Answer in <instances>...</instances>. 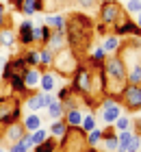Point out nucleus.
<instances>
[{"label":"nucleus","mask_w":141,"mask_h":152,"mask_svg":"<svg viewBox=\"0 0 141 152\" xmlns=\"http://www.w3.org/2000/svg\"><path fill=\"white\" fill-rule=\"evenodd\" d=\"M85 152H100V150H96V148H87Z\"/></svg>","instance_id":"obj_48"},{"label":"nucleus","mask_w":141,"mask_h":152,"mask_svg":"<svg viewBox=\"0 0 141 152\" xmlns=\"http://www.w3.org/2000/svg\"><path fill=\"white\" fill-rule=\"evenodd\" d=\"M11 22H13V18L7 13L4 4L0 2V28H7V26H11Z\"/></svg>","instance_id":"obj_34"},{"label":"nucleus","mask_w":141,"mask_h":152,"mask_svg":"<svg viewBox=\"0 0 141 152\" xmlns=\"http://www.w3.org/2000/svg\"><path fill=\"white\" fill-rule=\"evenodd\" d=\"M98 113H100V120L104 124H115V120L124 113V107L113 96H102L100 104H98Z\"/></svg>","instance_id":"obj_6"},{"label":"nucleus","mask_w":141,"mask_h":152,"mask_svg":"<svg viewBox=\"0 0 141 152\" xmlns=\"http://www.w3.org/2000/svg\"><path fill=\"white\" fill-rule=\"evenodd\" d=\"M4 63H7V59H4V57H0V72H2V67H4Z\"/></svg>","instance_id":"obj_46"},{"label":"nucleus","mask_w":141,"mask_h":152,"mask_svg":"<svg viewBox=\"0 0 141 152\" xmlns=\"http://www.w3.org/2000/svg\"><path fill=\"white\" fill-rule=\"evenodd\" d=\"M94 20L89 15H85L80 11H72L65 15V37H67V48H72V50L78 54H83L91 48L94 44Z\"/></svg>","instance_id":"obj_1"},{"label":"nucleus","mask_w":141,"mask_h":152,"mask_svg":"<svg viewBox=\"0 0 141 152\" xmlns=\"http://www.w3.org/2000/svg\"><path fill=\"white\" fill-rule=\"evenodd\" d=\"M2 141L9 146V143H15V141H20L22 139V135L26 133V128H24V124H22V120L20 122H13V124H7V126H2Z\"/></svg>","instance_id":"obj_11"},{"label":"nucleus","mask_w":141,"mask_h":152,"mask_svg":"<svg viewBox=\"0 0 141 152\" xmlns=\"http://www.w3.org/2000/svg\"><path fill=\"white\" fill-rule=\"evenodd\" d=\"M130 128L135 130L137 135H141V115H139V117H135V120L130 122Z\"/></svg>","instance_id":"obj_42"},{"label":"nucleus","mask_w":141,"mask_h":152,"mask_svg":"<svg viewBox=\"0 0 141 152\" xmlns=\"http://www.w3.org/2000/svg\"><path fill=\"white\" fill-rule=\"evenodd\" d=\"M31 148L24 146L22 141H15V143H9V152H28Z\"/></svg>","instance_id":"obj_40"},{"label":"nucleus","mask_w":141,"mask_h":152,"mask_svg":"<svg viewBox=\"0 0 141 152\" xmlns=\"http://www.w3.org/2000/svg\"><path fill=\"white\" fill-rule=\"evenodd\" d=\"M100 141H102V130L96 126L94 130H89V133H87V146L89 148H96V146H100Z\"/></svg>","instance_id":"obj_28"},{"label":"nucleus","mask_w":141,"mask_h":152,"mask_svg":"<svg viewBox=\"0 0 141 152\" xmlns=\"http://www.w3.org/2000/svg\"><path fill=\"white\" fill-rule=\"evenodd\" d=\"M111 33L115 37H119V39H124V37H141V31H139L137 22H135V20H130V18H126L122 24L113 26Z\"/></svg>","instance_id":"obj_10"},{"label":"nucleus","mask_w":141,"mask_h":152,"mask_svg":"<svg viewBox=\"0 0 141 152\" xmlns=\"http://www.w3.org/2000/svg\"><path fill=\"white\" fill-rule=\"evenodd\" d=\"M22 107L26 109V111H31V113H37V111H41V109H46V94L44 91L26 94V98L22 100Z\"/></svg>","instance_id":"obj_13"},{"label":"nucleus","mask_w":141,"mask_h":152,"mask_svg":"<svg viewBox=\"0 0 141 152\" xmlns=\"http://www.w3.org/2000/svg\"><path fill=\"white\" fill-rule=\"evenodd\" d=\"M22 120V98L15 94L0 96V126Z\"/></svg>","instance_id":"obj_4"},{"label":"nucleus","mask_w":141,"mask_h":152,"mask_svg":"<svg viewBox=\"0 0 141 152\" xmlns=\"http://www.w3.org/2000/svg\"><path fill=\"white\" fill-rule=\"evenodd\" d=\"M124 152H141V135L132 133V137H130V141H128V146H126Z\"/></svg>","instance_id":"obj_30"},{"label":"nucleus","mask_w":141,"mask_h":152,"mask_svg":"<svg viewBox=\"0 0 141 152\" xmlns=\"http://www.w3.org/2000/svg\"><path fill=\"white\" fill-rule=\"evenodd\" d=\"M72 94H74V91H72V87H69V85H65V87H61L59 91H56V100H59V102H65V100H67Z\"/></svg>","instance_id":"obj_38"},{"label":"nucleus","mask_w":141,"mask_h":152,"mask_svg":"<svg viewBox=\"0 0 141 152\" xmlns=\"http://www.w3.org/2000/svg\"><path fill=\"white\" fill-rule=\"evenodd\" d=\"M72 2L83 7V9H94V7L98 4V0H72Z\"/></svg>","instance_id":"obj_41"},{"label":"nucleus","mask_w":141,"mask_h":152,"mask_svg":"<svg viewBox=\"0 0 141 152\" xmlns=\"http://www.w3.org/2000/svg\"><path fill=\"white\" fill-rule=\"evenodd\" d=\"M46 46L50 48L52 52H59V50H63V48L67 46L65 31H54V28H52V35H50V39H48V44H46Z\"/></svg>","instance_id":"obj_16"},{"label":"nucleus","mask_w":141,"mask_h":152,"mask_svg":"<svg viewBox=\"0 0 141 152\" xmlns=\"http://www.w3.org/2000/svg\"><path fill=\"white\" fill-rule=\"evenodd\" d=\"M100 143H102V148L107 152H117V135H111L107 139H102Z\"/></svg>","instance_id":"obj_32"},{"label":"nucleus","mask_w":141,"mask_h":152,"mask_svg":"<svg viewBox=\"0 0 141 152\" xmlns=\"http://www.w3.org/2000/svg\"><path fill=\"white\" fill-rule=\"evenodd\" d=\"M126 18H130V15L126 13V9L117 2V0H113V2H100V4H98V22L107 24L109 28L122 24Z\"/></svg>","instance_id":"obj_5"},{"label":"nucleus","mask_w":141,"mask_h":152,"mask_svg":"<svg viewBox=\"0 0 141 152\" xmlns=\"http://www.w3.org/2000/svg\"><path fill=\"white\" fill-rule=\"evenodd\" d=\"M130 122H132V120H130V117L122 113V115H119V117H117V120H115V124H113V126H115V130H117V133H119V130H126V128H130Z\"/></svg>","instance_id":"obj_33"},{"label":"nucleus","mask_w":141,"mask_h":152,"mask_svg":"<svg viewBox=\"0 0 141 152\" xmlns=\"http://www.w3.org/2000/svg\"><path fill=\"white\" fill-rule=\"evenodd\" d=\"M22 124H24V128L28 130V133H33V130H37L41 126V117L28 111V115H22Z\"/></svg>","instance_id":"obj_25"},{"label":"nucleus","mask_w":141,"mask_h":152,"mask_svg":"<svg viewBox=\"0 0 141 152\" xmlns=\"http://www.w3.org/2000/svg\"><path fill=\"white\" fill-rule=\"evenodd\" d=\"M22 2H24V0H9V4H11L13 9H15V11H20V7H22Z\"/></svg>","instance_id":"obj_44"},{"label":"nucleus","mask_w":141,"mask_h":152,"mask_svg":"<svg viewBox=\"0 0 141 152\" xmlns=\"http://www.w3.org/2000/svg\"><path fill=\"white\" fill-rule=\"evenodd\" d=\"M33 143H35V146H37V143H41V141H46L48 139V137H50V130H46V128H37V130H33Z\"/></svg>","instance_id":"obj_31"},{"label":"nucleus","mask_w":141,"mask_h":152,"mask_svg":"<svg viewBox=\"0 0 141 152\" xmlns=\"http://www.w3.org/2000/svg\"><path fill=\"white\" fill-rule=\"evenodd\" d=\"M124 9H126V13H128V15H137V13L141 11V0H128Z\"/></svg>","instance_id":"obj_35"},{"label":"nucleus","mask_w":141,"mask_h":152,"mask_svg":"<svg viewBox=\"0 0 141 152\" xmlns=\"http://www.w3.org/2000/svg\"><path fill=\"white\" fill-rule=\"evenodd\" d=\"M63 120H65L67 126H80V122H83V109H69V111L63 113Z\"/></svg>","instance_id":"obj_22"},{"label":"nucleus","mask_w":141,"mask_h":152,"mask_svg":"<svg viewBox=\"0 0 141 152\" xmlns=\"http://www.w3.org/2000/svg\"><path fill=\"white\" fill-rule=\"evenodd\" d=\"M20 13H24V15L33 18V15H35V4H33V0H24L22 7H20Z\"/></svg>","instance_id":"obj_36"},{"label":"nucleus","mask_w":141,"mask_h":152,"mask_svg":"<svg viewBox=\"0 0 141 152\" xmlns=\"http://www.w3.org/2000/svg\"><path fill=\"white\" fill-rule=\"evenodd\" d=\"M15 44H18V35L11 26L0 28V46L2 48H15Z\"/></svg>","instance_id":"obj_18"},{"label":"nucleus","mask_w":141,"mask_h":152,"mask_svg":"<svg viewBox=\"0 0 141 152\" xmlns=\"http://www.w3.org/2000/svg\"><path fill=\"white\" fill-rule=\"evenodd\" d=\"M117 100L126 111H137L141 107V85H128L126 83V87L117 96Z\"/></svg>","instance_id":"obj_8"},{"label":"nucleus","mask_w":141,"mask_h":152,"mask_svg":"<svg viewBox=\"0 0 141 152\" xmlns=\"http://www.w3.org/2000/svg\"><path fill=\"white\" fill-rule=\"evenodd\" d=\"M119 46H122V39H119V37H115L113 33L104 37V44H102V48H104V52H107V54H115V52L119 50Z\"/></svg>","instance_id":"obj_23"},{"label":"nucleus","mask_w":141,"mask_h":152,"mask_svg":"<svg viewBox=\"0 0 141 152\" xmlns=\"http://www.w3.org/2000/svg\"><path fill=\"white\" fill-rule=\"evenodd\" d=\"M50 35H52V28H50L48 24L35 26V44L46 46V44H48V39H50Z\"/></svg>","instance_id":"obj_21"},{"label":"nucleus","mask_w":141,"mask_h":152,"mask_svg":"<svg viewBox=\"0 0 141 152\" xmlns=\"http://www.w3.org/2000/svg\"><path fill=\"white\" fill-rule=\"evenodd\" d=\"M94 33H96V35H100V37H107V35H111V28L107 24L98 22V24H94Z\"/></svg>","instance_id":"obj_39"},{"label":"nucleus","mask_w":141,"mask_h":152,"mask_svg":"<svg viewBox=\"0 0 141 152\" xmlns=\"http://www.w3.org/2000/svg\"><path fill=\"white\" fill-rule=\"evenodd\" d=\"M33 4H35V13H41L46 9V0H33Z\"/></svg>","instance_id":"obj_43"},{"label":"nucleus","mask_w":141,"mask_h":152,"mask_svg":"<svg viewBox=\"0 0 141 152\" xmlns=\"http://www.w3.org/2000/svg\"><path fill=\"white\" fill-rule=\"evenodd\" d=\"M100 2H113V0H100Z\"/></svg>","instance_id":"obj_50"},{"label":"nucleus","mask_w":141,"mask_h":152,"mask_svg":"<svg viewBox=\"0 0 141 152\" xmlns=\"http://www.w3.org/2000/svg\"><path fill=\"white\" fill-rule=\"evenodd\" d=\"M96 126H98V122H96V113H87V115H83L80 128L85 130V133H89V130H94Z\"/></svg>","instance_id":"obj_29"},{"label":"nucleus","mask_w":141,"mask_h":152,"mask_svg":"<svg viewBox=\"0 0 141 152\" xmlns=\"http://www.w3.org/2000/svg\"><path fill=\"white\" fill-rule=\"evenodd\" d=\"M41 152H59L56 148H46V150H41Z\"/></svg>","instance_id":"obj_47"},{"label":"nucleus","mask_w":141,"mask_h":152,"mask_svg":"<svg viewBox=\"0 0 141 152\" xmlns=\"http://www.w3.org/2000/svg\"><path fill=\"white\" fill-rule=\"evenodd\" d=\"M80 63H83L80 57L72 50V48L65 46L63 50L54 52V61H52V67H50V70H52L56 76H61V78H69V76L78 70Z\"/></svg>","instance_id":"obj_2"},{"label":"nucleus","mask_w":141,"mask_h":152,"mask_svg":"<svg viewBox=\"0 0 141 152\" xmlns=\"http://www.w3.org/2000/svg\"><path fill=\"white\" fill-rule=\"evenodd\" d=\"M26 63H24V59H22V54L20 57H13V59H7V63H4V67H2V80L7 83L11 78V76H22L24 74V70H26Z\"/></svg>","instance_id":"obj_9"},{"label":"nucleus","mask_w":141,"mask_h":152,"mask_svg":"<svg viewBox=\"0 0 141 152\" xmlns=\"http://www.w3.org/2000/svg\"><path fill=\"white\" fill-rule=\"evenodd\" d=\"M0 152H4V148H2V146H0Z\"/></svg>","instance_id":"obj_51"},{"label":"nucleus","mask_w":141,"mask_h":152,"mask_svg":"<svg viewBox=\"0 0 141 152\" xmlns=\"http://www.w3.org/2000/svg\"><path fill=\"white\" fill-rule=\"evenodd\" d=\"M56 78H61V76H56L52 70H46L41 72V78H39V89L44 94H52L56 89Z\"/></svg>","instance_id":"obj_15"},{"label":"nucleus","mask_w":141,"mask_h":152,"mask_svg":"<svg viewBox=\"0 0 141 152\" xmlns=\"http://www.w3.org/2000/svg\"><path fill=\"white\" fill-rule=\"evenodd\" d=\"M65 130H67V124H65V120H52V126H50V135L54 137V139H59V137H63L65 135Z\"/></svg>","instance_id":"obj_26"},{"label":"nucleus","mask_w":141,"mask_h":152,"mask_svg":"<svg viewBox=\"0 0 141 152\" xmlns=\"http://www.w3.org/2000/svg\"><path fill=\"white\" fill-rule=\"evenodd\" d=\"M89 57L94 59V61H104V59H107V52H104L102 46H94V50H91Z\"/></svg>","instance_id":"obj_37"},{"label":"nucleus","mask_w":141,"mask_h":152,"mask_svg":"<svg viewBox=\"0 0 141 152\" xmlns=\"http://www.w3.org/2000/svg\"><path fill=\"white\" fill-rule=\"evenodd\" d=\"M44 24H48L54 31H65V15H61V13H50V15L44 18Z\"/></svg>","instance_id":"obj_20"},{"label":"nucleus","mask_w":141,"mask_h":152,"mask_svg":"<svg viewBox=\"0 0 141 152\" xmlns=\"http://www.w3.org/2000/svg\"><path fill=\"white\" fill-rule=\"evenodd\" d=\"M22 59H24V63L28 67H39V48H26V52L22 54Z\"/></svg>","instance_id":"obj_24"},{"label":"nucleus","mask_w":141,"mask_h":152,"mask_svg":"<svg viewBox=\"0 0 141 152\" xmlns=\"http://www.w3.org/2000/svg\"><path fill=\"white\" fill-rule=\"evenodd\" d=\"M69 87H72V91L78 94V96H87L91 91V70L85 63H80L78 70L69 76Z\"/></svg>","instance_id":"obj_7"},{"label":"nucleus","mask_w":141,"mask_h":152,"mask_svg":"<svg viewBox=\"0 0 141 152\" xmlns=\"http://www.w3.org/2000/svg\"><path fill=\"white\" fill-rule=\"evenodd\" d=\"M137 26H139V31H141V11L137 13Z\"/></svg>","instance_id":"obj_45"},{"label":"nucleus","mask_w":141,"mask_h":152,"mask_svg":"<svg viewBox=\"0 0 141 152\" xmlns=\"http://www.w3.org/2000/svg\"><path fill=\"white\" fill-rule=\"evenodd\" d=\"M18 44H22L24 48H31L35 46V24L31 20H24L22 24L18 26Z\"/></svg>","instance_id":"obj_12"},{"label":"nucleus","mask_w":141,"mask_h":152,"mask_svg":"<svg viewBox=\"0 0 141 152\" xmlns=\"http://www.w3.org/2000/svg\"><path fill=\"white\" fill-rule=\"evenodd\" d=\"M87 146V133L80 126H67L65 135L59 137V150L61 152H85Z\"/></svg>","instance_id":"obj_3"},{"label":"nucleus","mask_w":141,"mask_h":152,"mask_svg":"<svg viewBox=\"0 0 141 152\" xmlns=\"http://www.w3.org/2000/svg\"><path fill=\"white\" fill-rule=\"evenodd\" d=\"M39 78H41V70L39 67H26L24 74H22V80L28 91H35L39 87Z\"/></svg>","instance_id":"obj_14"},{"label":"nucleus","mask_w":141,"mask_h":152,"mask_svg":"<svg viewBox=\"0 0 141 152\" xmlns=\"http://www.w3.org/2000/svg\"><path fill=\"white\" fill-rule=\"evenodd\" d=\"M7 85H9L11 94H15V96H26V94H31V91L26 89V85H24L22 76H11V78L7 80Z\"/></svg>","instance_id":"obj_19"},{"label":"nucleus","mask_w":141,"mask_h":152,"mask_svg":"<svg viewBox=\"0 0 141 152\" xmlns=\"http://www.w3.org/2000/svg\"><path fill=\"white\" fill-rule=\"evenodd\" d=\"M52 2H54V4H61V2H65V0H52Z\"/></svg>","instance_id":"obj_49"},{"label":"nucleus","mask_w":141,"mask_h":152,"mask_svg":"<svg viewBox=\"0 0 141 152\" xmlns=\"http://www.w3.org/2000/svg\"><path fill=\"white\" fill-rule=\"evenodd\" d=\"M46 109H48V117H50V120H61L63 113H65V111H63V104H61L59 100L50 102V104H48Z\"/></svg>","instance_id":"obj_27"},{"label":"nucleus","mask_w":141,"mask_h":152,"mask_svg":"<svg viewBox=\"0 0 141 152\" xmlns=\"http://www.w3.org/2000/svg\"><path fill=\"white\" fill-rule=\"evenodd\" d=\"M52 61H54V52L50 50L48 46H39V70L46 72L52 67Z\"/></svg>","instance_id":"obj_17"}]
</instances>
